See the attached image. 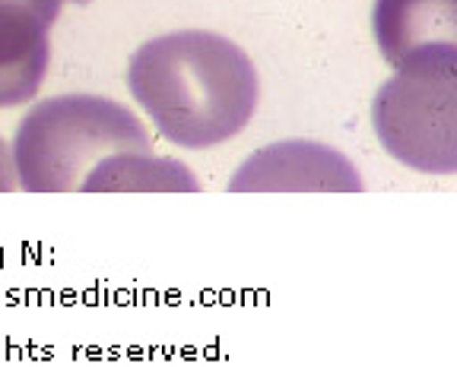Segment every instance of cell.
<instances>
[{
	"instance_id": "9",
	"label": "cell",
	"mask_w": 457,
	"mask_h": 367,
	"mask_svg": "<svg viewBox=\"0 0 457 367\" xmlns=\"http://www.w3.org/2000/svg\"><path fill=\"white\" fill-rule=\"evenodd\" d=\"M16 191V168H13V152H10L7 140L0 136V193Z\"/></svg>"
},
{
	"instance_id": "1",
	"label": "cell",
	"mask_w": 457,
	"mask_h": 367,
	"mask_svg": "<svg viewBox=\"0 0 457 367\" xmlns=\"http://www.w3.org/2000/svg\"><path fill=\"white\" fill-rule=\"evenodd\" d=\"M128 89L162 140L213 149L251 124L261 99L254 61L232 38L207 29L165 32L134 51Z\"/></svg>"
},
{
	"instance_id": "3",
	"label": "cell",
	"mask_w": 457,
	"mask_h": 367,
	"mask_svg": "<svg viewBox=\"0 0 457 367\" xmlns=\"http://www.w3.org/2000/svg\"><path fill=\"white\" fill-rule=\"evenodd\" d=\"M375 136L420 175L457 171V70L394 73L371 102Z\"/></svg>"
},
{
	"instance_id": "5",
	"label": "cell",
	"mask_w": 457,
	"mask_h": 367,
	"mask_svg": "<svg viewBox=\"0 0 457 367\" xmlns=\"http://www.w3.org/2000/svg\"><path fill=\"white\" fill-rule=\"evenodd\" d=\"M371 32L394 73L457 70V0H375Z\"/></svg>"
},
{
	"instance_id": "7",
	"label": "cell",
	"mask_w": 457,
	"mask_h": 367,
	"mask_svg": "<svg viewBox=\"0 0 457 367\" xmlns=\"http://www.w3.org/2000/svg\"><path fill=\"white\" fill-rule=\"evenodd\" d=\"M83 193H197L200 181L185 162L153 149L112 152L86 175Z\"/></svg>"
},
{
	"instance_id": "6",
	"label": "cell",
	"mask_w": 457,
	"mask_h": 367,
	"mask_svg": "<svg viewBox=\"0 0 457 367\" xmlns=\"http://www.w3.org/2000/svg\"><path fill=\"white\" fill-rule=\"evenodd\" d=\"M51 67V26L16 4H0V108L38 95Z\"/></svg>"
},
{
	"instance_id": "10",
	"label": "cell",
	"mask_w": 457,
	"mask_h": 367,
	"mask_svg": "<svg viewBox=\"0 0 457 367\" xmlns=\"http://www.w3.org/2000/svg\"><path fill=\"white\" fill-rule=\"evenodd\" d=\"M73 4H79V7H86V4H93V0H73Z\"/></svg>"
},
{
	"instance_id": "2",
	"label": "cell",
	"mask_w": 457,
	"mask_h": 367,
	"mask_svg": "<svg viewBox=\"0 0 457 367\" xmlns=\"http://www.w3.org/2000/svg\"><path fill=\"white\" fill-rule=\"evenodd\" d=\"M153 149L150 130L121 102L71 92L26 111L13 136L16 187L26 193H77L112 152Z\"/></svg>"
},
{
	"instance_id": "4",
	"label": "cell",
	"mask_w": 457,
	"mask_h": 367,
	"mask_svg": "<svg viewBox=\"0 0 457 367\" xmlns=\"http://www.w3.org/2000/svg\"><path fill=\"white\" fill-rule=\"evenodd\" d=\"M359 168L318 140H279L257 149L228 177V193H362Z\"/></svg>"
},
{
	"instance_id": "8",
	"label": "cell",
	"mask_w": 457,
	"mask_h": 367,
	"mask_svg": "<svg viewBox=\"0 0 457 367\" xmlns=\"http://www.w3.org/2000/svg\"><path fill=\"white\" fill-rule=\"evenodd\" d=\"M0 4H16V7H26L29 13H36L45 26H54L61 10H64V0H0Z\"/></svg>"
}]
</instances>
